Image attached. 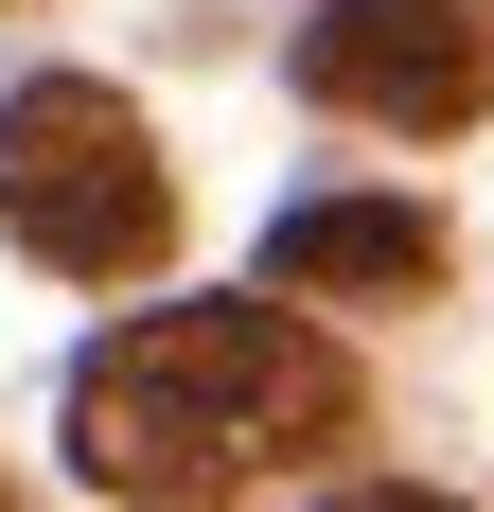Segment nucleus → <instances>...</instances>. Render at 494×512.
I'll use <instances>...</instances> for the list:
<instances>
[{"mask_svg": "<svg viewBox=\"0 0 494 512\" xmlns=\"http://www.w3.org/2000/svg\"><path fill=\"white\" fill-rule=\"evenodd\" d=\"M353 442V354L265 301H159L71 371V477L89 495H265Z\"/></svg>", "mask_w": 494, "mask_h": 512, "instance_id": "obj_1", "label": "nucleus"}, {"mask_svg": "<svg viewBox=\"0 0 494 512\" xmlns=\"http://www.w3.org/2000/svg\"><path fill=\"white\" fill-rule=\"evenodd\" d=\"M0 230L71 283H142L177 248V177H159L142 106L89 89V71H36V89H0Z\"/></svg>", "mask_w": 494, "mask_h": 512, "instance_id": "obj_2", "label": "nucleus"}, {"mask_svg": "<svg viewBox=\"0 0 494 512\" xmlns=\"http://www.w3.org/2000/svg\"><path fill=\"white\" fill-rule=\"evenodd\" d=\"M300 89L389 124V142H442L494 106V0H318L300 18Z\"/></svg>", "mask_w": 494, "mask_h": 512, "instance_id": "obj_3", "label": "nucleus"}, {"mask_svg": "<svg viewBox=\"0 0 494 512\" xmlns=\"http://www.w3.org/2000/svg\"><path fill=\"white\" fill-rule=\"evenodd\" d=\"M265 283H283V301H424V283H442V230L389 212V195H318V212L265 230Z\"/></svg>", "mask_w": 494, "mask_h": 512, "instance_id": "obj_4", "label": "nucleus"}]
</instances>
